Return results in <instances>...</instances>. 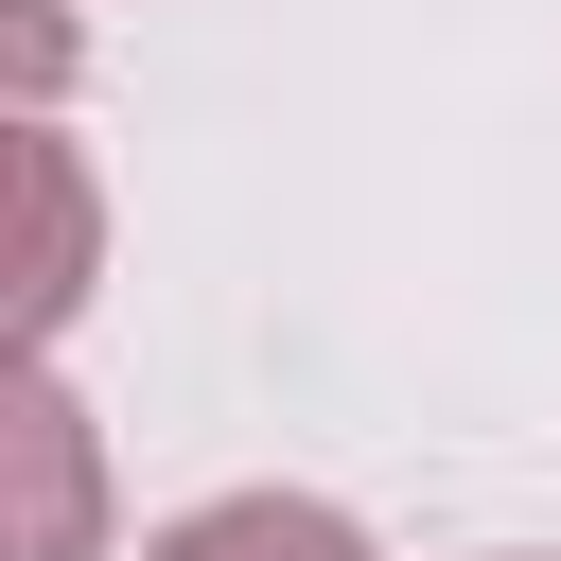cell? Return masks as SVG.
Instances as JSON below:
<instances>
[{"label":"cell","mask_w":561,"mask_h":561,"mask_svg":"<svg viewBox=\"0 0 561 561\" xmlns=\"http://www.w3.org/2000/svg\"><path fill=\"white\" fill-rule=\"evenodd\" d=\"M0 438H18V561H88L105 543V456H88V403L53 386V351H18Z\"/></svg>","instance_id":"obj_1"},{"label":"cell","mask_w":561,"mask_h":561,"mask_svg":"<svg viewBox=\"0 0 561 561\" xmlns=\"http://www.w3.org/2000/svg\"><path fill=\"white\" fill-rule=\"evenodd\" d=\"M140 561H368V526L316 508V491H210V508H175Z\"/></svg>","instance_id":"obj_3"},{"label":"cell","mask_w":561,"mask_h":561,"mask_svg":"<svg viewBox=\"0 0 561 561\" xmlns=\"http://www.w3.org/2000/svg\"><path fill=\"white\" fill-rule=\"evenodd\" d=\"M473 561H561V543H473Z\"/></svg>","instance_id":"obj_4"},{"label":"cell","mask_w":561,"mask_h":561,"mask_svg":"<svg viewBox=\"0 0 561 561\" xmlns=\"http://www.w3.org/2000/svg\"><path fill=\"white\" fill-rule=\"evenodd\" d=\"M18 193H35V263H18V351H53V333L88 316V245H105V210H88V158H70V123H53V105H18Z\"/></svg>","instance_id":"obj_2"}]
</instances>
